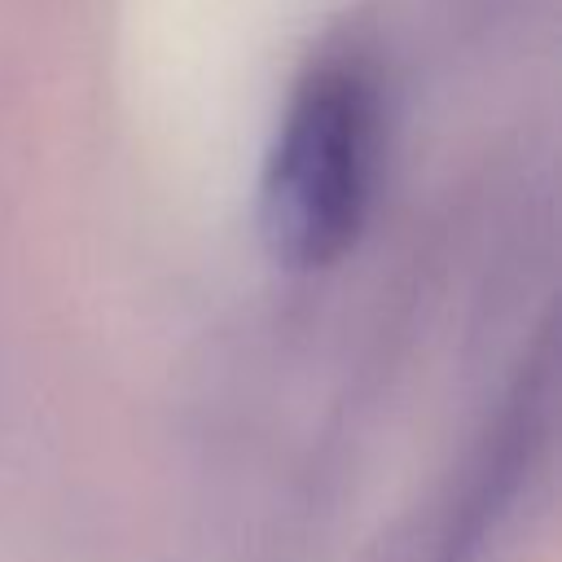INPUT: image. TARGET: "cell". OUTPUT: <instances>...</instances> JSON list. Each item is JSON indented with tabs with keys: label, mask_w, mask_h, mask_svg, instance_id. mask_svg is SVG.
<instances>
[{
	"label": "cell",
	"mask_w": 562,
	"mask_h": 562,
	"mask_svg": "<svg viewBox=\"0 0 562 562\" xmlns=\"http://www.w3.org/2000/svg\"><path fill=\"white\" fill-rule=\"evenodd\" d=\"M373 83L351 61H321L299 83L263 184L272 250L299 268L329 263L364 220L373 176Z\"/></svg>",
	"instance_id": "obj_1"
}]
</instances>
